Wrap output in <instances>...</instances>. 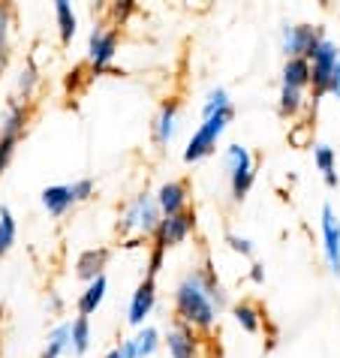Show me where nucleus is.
<instances>
[{"label":"nucleus","instance_id":"obj_33","mask_svg":"<svg viewBox=\"0 0 340 358\" xmlns=\"http://www.w3.org/2000/svg\"><path fill=\"white\" fill-rule=\"evenodd\" d=\"M163 253H166V247L154 241V250H151V262H148V277H157L160 274V268H163Z\"/></svg>","mask_w":340,"mask_h":358},{"label":"nucleus","instance_id":"obj_26","mask_svg":"<svg viewBox=\"0 0 340 358\" xmlns=\"http://www.w3.org/2000/svg\"><path fill=\"white\" fill-rule=\"evenodd\" d=\"M145 202H148V193H145V196H139L136 202L127 208L124 220L118 223V232H121V235H127V232H129V229H133V226H139V214H142V205H145Z\"/></svg>","mask_w":340,"mask_h":358},{"label":"nucleus","instance_id":"obj_23","mask_svg":"<svg viewBox=\"0 0 340 358\" xmlns=\"http://www.w3.org/2000/svg\"><path fill=\"white\" fill-rule=\"evenodd\" d=\"M9 22H13V6L0 3V66L6 64L9 55Z\"/></svg>","mask_w":340,"mask_h":358},{"label":"nucleus","instance_id":"obj_30","mask_svg":"<svg viewBox=\"0 0 340 358\" xmlns=\"http://www.w3.org/2000/svg\"><path fill=\"white\" fill-rule=\"evenodd\" d=\"M313 160H316V166L323 169V172L328 175V172H334V151L328 145H319L316 151H313Z\"/></svg>","mask_w":340,"mask_h":358},{"label":"nucleus","instance_id":"obj_6","mask_svg":"<svg viewBox=\"0 0 340 358\" xmlns=\"http://www.w3.org/2000/svg\"><path fill=\"white\" fill-rule=\"evenodd\" d=\"M115 52H118V31L94 27V34H91V66H94V73L106 69L108 61L115 57Z\"/></svg>","mask_w":340,"mask_h":358},{"label":"nucleus","instance_id":"obj_38","mask_svg":"<svg viewBox=\"0 0 340 358\" xmlns=\"http://www.w3.org/2000/svg\"><path fill=\"white\" fill-rule=\"evenodd\" d=\"M121 355H124V358H139V352H136V341H124Z\"/></svg>","mask_w":340,"mask_h":358},{"label":"nucleus","instance_id":"obj_11","mask_svg":"<svg viewBox=\"0 0 340 358\" xmlns=\"http://www.w3.org/2000/svg\"><path fill=\"white\" fill-rule=\"evenodd\" d=\"M108 262V250H85L78 256L76 262V277H82V280H97V277H103V268Z\"/></svg>","mask_w":340,"mask_h":358},{"label":"nucleus","instance_id":"obj_36","mask_svg":"<svg viewBox=\"0 0 340 358\" xmlns=\"http://www.w3.org/2000/svg\"><path fill=\"white\" fill-rule=\"evenodd\" d=\"M328 94H337V99H340V57H337V64H334V73H332V85H328Z\"/></svg>","mask_w":340,"mask_h":358},{"label":"nucleus","instance_id":"obj_37","mask_svg":"<svg viewBox=\"0 0 340 358\" xmlns=\"http://www.w3.org/2000/svg\"><path fill=\"white\" fill-rule=\"evenodd\" d=\"M250 280H253V283H262L265 280V268L259 265V262L250 265Z\"/></svg>","mask_w":340,"mask_h":358},{"label":"nucleus","instance_id":"obj_20","mask_svg":"<svg viewBox=\"0 0 340 358\" xmlns=\"http://www.w3.org/2000/svg\"><path fill=\"white\" fill-rule=\"evenodd\" d=\"M160 220H163V214H160V208H157V199L148 196V202L142 205V214H139V229H142L145 235H154Z\"/></svg>","mask_w":340,"mask_h":358},{"label":"nucleus","instance_id":"obj_22","mask_svg":"<svg viewBox=\"0 0 340 358\" xmlns=\"http://www.w3.org/2000/svg\"><path fill=\"white\" fill-rule=\"evenodd\" d=\"M235 320H238V325H241L244 331H250V334L259 331V310L253 304H247V301L235 304Z\"/></svg>","mask_w":340,"mask_h":358},{"label":"nucleus","instance_id":"obj_9","mask_svg":"<svg viewBox=\"0 0 340 358\" xmlns=\"http://www.w3.org/2000/svg\"><path fill=\"white\" fill-rule=\"evenodd\" d=\"M157 199V208L163 217H172L178 211L187 208V181H169L160 187V193L154 196Z\"/></svg>","mask_w":340,"mask_h":358},{"label":"nucleus","instance_id":"obj_7","mask_svg":"<svg viewBox=\"0 0 340 358\" xmlns=\"http://www.w3.org/2000/svg\"><path fill=\"white\" fill-rule=\"evenodd\" d=\"M323 235H325V256L332 271L340 277V223L332 211V205L323 208Z\"/></svg>","mask_w":340,"mask_h":358},{"label":"nucleus","instance_id":"obj_40","mask_svg":"<svg viewBox=\"0 0 340 358\" xmlns=\"http://www.w3.org/2000/svg\"><path fill=\"white\" fill-rule=\"evenodd\" d=\"M106 358H124V355H121V350H112V352H108Z\"/></svg>","mask_w":340,"mask_h":358},{"label":"nucleus","instance_id":"obj_3","mask_svg":"<svg viewBox=\"0 0 340 358\" xmlns=\"http://www.w3.org/2000/svg\"><path fill=\"white\" fill-rule=\"evenodd\" d=\"M337 57H340V48L332 43V39H323V43L316 45V52L310 55V85H313V99L328 94Z\"/></svg>","mask_w":340,"mask_h":358},{"label":"nucleus","instance_id":"obj_15","mask_svg":"<svg viewBox=\"0 0 340 358\" xmlns=\"http://www.w3.org/2000/svg\"><path fill=\"white\" fill-rule=\"evenodd\" d=\"M55 15H57V27H61V43L69 45L76 36V13L66 0H57L55 3Z\"/></svg>","mask_w":340,"mask_h":358},{"label":"nucleus","instance_id":"obj_19","mask_svg":"<svg viewBox=\"0 0 340 358\" xmlns=\"http://www.w3.org/2000/svg\"><path fill=\"white\" fill-rule=\"evenodd\" d=\"M13 244H15V220H13V211H9L6 205H0V256H6Z\"/></svg>","mask_w":340,"mask_h":358},{"label":"nucleus","instance_id":"obj_2","mask_svg":"<svg viewBox=\"0 0 340 358\" xmlns=\"http://www.w3.org/2000/svg\"><path fill=\"white\" fill-rule=\"evenodd\" d=\"M232 117H235V108L232 106H223L217 115L205 117V124L193 133V138H190V145H187V151H184V160L187 163H196V160H202V157L211 154L214 148H217L220 133L226 130V124L232 121Z\"/></svg>","mask_w":340,"mask_h":358},{"label":"nucleus","instance_id":"obj_39","mask_svg":"<svg viewBox=\"0 0 340 358\" xmlns=\"http://www.w3.org/2000/svg\"><path fill=\"white\" fill-rule=\"evenodd\" d=\"M325 184H328V187H337V175L328 172V175H325Z\"/></svg>","mask_w":340,"mask_h":358},{"label":"nucleus","instance_id":"obj_14","mask_svg":"<svg viewBox=\"0 0 340 358\" xmlns=\"http://www.w3.org/2000/svg\"><path fill=\"white\" fill-rule=\"evenodd\" d=\"M24 124H27V108L22 103H9L6 108V117H3V127H0V136H13V138H22L24 133Z\"/></svg>","mask_w":340,"mask_h":358},{"label":"nucleus","instance_id":"obj_24","mask_svg":"<svg viewBox=\"0 0 340 358\" xmlns=\"http://www.w3.org/2000/svg\"><path fill=\"white\" fill-rule=\"evenodd\" d=\"M69 346V325H57L52 337H48V350L43 352V358H57Z\"/></svg>","mask_w":340,"mask_h":358},{"label":"nucleus","instance_id":"obj_28","mask_svg":"<svg viewBox=\"0 0 340 358\" xmlns=\"http://www.w3.org/2000/svg\"><path fill=\"white\" fill-rule=\"evenodd\" d=\"M253 178H256L253 169H247V172L232 175V196H235V199H244V196H247V190L253 187Z\"/></svg>","mask_w":340,"mask_h":358},{"label":"nucleus","instance_id":"obj_18","mask_svg":"<svg viewBox=\"0 0 340 358\" xmlns=\"http://www.w3.org/2000/svg\"><path fill=\"white\" fill-rule=\"evenodd\" d=\"M69 346H73V352H87V346H91V322H87V316H78V320L69 325Z\"/></svg>","mask_w":340,"mask_h":358},{"label":"nucleus","instance_id":"obj_27","mask_svg":"<svg viewBox=\"0 0 340 358\" xmlns=\"http://www.w3.org/2000/svg\"><path fill=\"white\" fill-rule=\"evenodd\" d=\"M154 350H157V328L148 325L136 337V352H139V358H145V355H151Z\"/></svg>","mask_w":340,"mask_h":358},{"label":"nucleus","instance_id":"obj_21","mask_svg":"<svg viewBox=\"0 0 340 358\" xmlns=\"http://www.w3.org/2000/svg\"><path fill=\"white\" fill-rule=\"evenodd\" d=\"M226 169L229 175H238V172H247V169H253V160H250V151L241 145H232L226 151Z\"/></svg>","mask_w":340,"mask_h":358},{"label":"nucleus","instance_id":"obj_8","mask_svg":"<svg viewBox=\"0 0 340 358\" xmlns=\"http://www.w3.org/2000/svg\"><path fill=\"white\" fill-rule=\"evenodd\" d=\"M154 301H157V277H145V280L139 283L136 295H133V304H129V322L142 325L145 316L151 313Z\"/></svg>","mask_w":340,"mask_h":358},{"label":"nucleus","instance_id":"obj_29","mask_svg":"<svg viewBox=\"0 0 340 358\" xmlns=\"http://www.w3.org/2000/svg\"><path fill=\"white\" fill-rule=\"evenodd\" d=\"M223 106H229V94L223 91V87H217V91L208 94V103H205V108H202V115L211 117V115H217Z\"/></svg>","mask_w":340,"mask_h":358},{"label":"nucleus","instance_id":"obj_5","mask_svg":"<svg viewBox=\"0 0 340 358\" xmlns=\"http://www.w3.org/2000/svg\"><path fill=\"white\" fill-rule=\"evenodd\" d=\"M193 229H196V211L193 208H184V211H178L172 217H163L151 238L160 241L163 247H175V244H181Z\"/></svg>","mask_w":340,"mask_h":358},{"label":"nucleus","instance_id":"obj_35","mask_svg":"<svg viewBox=\"0 0 340 358\" xmlns=\"http://www.w3.org/2000/svg\"><path fill=\"white\" fill-rule=\"evenodd\" d=\"M229 244H232V250H238L241 256H253V244L241 235H229Z\"/></svg>","mask_w":340,"mask_h":358},{"label":"nucleus","instance_id":"obj_1","mask_svg":"<svg viewBox=\"0 0 340 358\" xmlns=\"http://www.w3.org/2000/svg\"><path fill=\"white\" fill-rule=\"evenodd\" d=\"M175 313H178V322L187 325L190 331H193V328L208 331V328L217 322V307L211 304V298L205 292L202 268L193 271L190 277H184L181 286L175 289Z\"/></svg>","mask_w":340,"mask_h":358},{"label":"nucleus","instance_id":"obj_12","mask_svg":"<svg viewBox=\"0 0 340 358\" xmlns=\"http://www.w3.org/2000/svg\"><path fill=\"white\" fill-rule=\"evenodd\" d=\"M283 85L295 87V91H302L304 85H310V61H307V57H286Z\"/></svg>","mask_w":340,"mask_h":358},{"label":"nucleus","instance_id":"obj_31","mask_svg":"<svg viewBox=\"0 0 340 358\" xmlns=\"http://www.w3.org/2000/svg\"><path fill=\"white\" fill-rule=\"evenodd\" d=\"M15 145H18V138H13V136H0V175H3V169L9 166V160H13Z\"/></svg>","mask_w":340,"mask_h":358},{"label":"nucleus","instance_id":"obj_16","mask_svg":"<svg viewBox=\"0 0 340 358\" xmlns=\"http://www.w3.org/2000/svg\"><path fill=\"white\" fill-rule=\"evenodd\" d=\"M175 115H178V103H175V99H169V103L163 106V112H160V117H157V127H154L160 145H166L169 138H172V133H175Z\"/></svg>","mask_w":340,"mask_h":358},{"label":"nucleus","instance_id":"obj_34","mask_svg":"<svg viewBox=\"0 0 340 358\" xmlns=\"http://www.w3.org/2000/svg\"><path fill=\"white\" fill-rule=\"evenodd\" d=\"M34 85H36V69L27 66L24 73L18 76V91H22L24 96H31V94H34Z\"/></svg>","mask_w":340,"mask_h":358},{"label":"nucleus","instance_id":"obj_25","mask_svg":"<svg viewBox=\"0 0 340 358\" xmlns=\"http://www.w3.org/2000/svg\"><path fill=\"white\" fill-rule=\"evenodd\" d=\"M302 106H304L302 91L283 85V91H280V112H283V115H298V112H302Z\"/></svg>","mask_w":340,"mask_h":358},{"label":"nucleus","instance_id":"obj_4","mask_svg":"<svg viewBox=\"0 0 340 358\" xmlns=\"http://www.w3.org/2000/svg\"><path fill=\"white\" fill-rule=\"evenodd\" d=\"M325 39V31L319 24H295L283 31V52L286 57H307L316 52V45Z\"/></svg>","mask_w":340,"mask_h":358},{"label":"nucleus","instance_id":"obj_17","mask_svg":"<svg viewBox=\"0 0 340 358\" xmlns=\"http://www.w3.org/2000/svg\"><path fill=\"white\" fill-rule=\"evenodd\" d=\"M103 295H106V277H97V280L85 289V295L78 298V313L91 316L97 307H99V301H103Z\"/></svg>","mask_w":340,"mask_h":358},{"label":"nucleus","instance_id":"obj_10","mask_svg":"<svg viewBox=\"0 0 340 358\" xmlns=\"http://www.w3.org/2000/svg\"><path fill=\"white\" fill-rule=\"evenodd\" d=\"M166 346L172 358H196V337L181 322H175V328L166 334Z\"/></svg>","mask_w":340,"mask_h":358},{"label":"nucleus","instance_id":"obj_32","mask_svg":"<svg viewBox=\"0 0 340 358\" xmlns=\"http://www.w3.org/2000/svg\"><path fill=\"white\" fill-rule=\"evenodd\" d=\"M91 193H94V181H91V178H82V181L69 184V196H73V202H85Z\"/></svg>","mask_w":340,"mask_h":358},{"label":"nucleus","instance_id":"obj_13","mask_svg":"<svg viewBox=\"0 0 340 358\" xmlns=\"http://www.w3.org/2000/svg\"><path fill=\"white\" fill-rule=\"evenodd\" d=\"M43 205H45V211H48V214H55V217L66 214V211H69V205H73L69 187H64V184L45 187V190H43Z\"/></svg>","mask_w":340,"mask_h":358}]
</instances>
